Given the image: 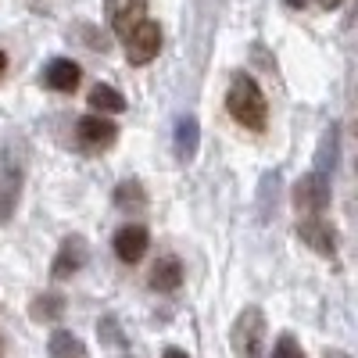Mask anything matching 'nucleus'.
<instances>
[{"label": "nucleus", "mask_w": 358, "mask_h": 358, "mask_svg": "<svg viewBox=\"0 0 358 358\" xmlns=\"http://www.w3.org/2000/svg\"><path fill=\"white\" fill-rule=\"evenodd\" d=\"M76 136H79L83 151H104V147L115 143L118 129H115L111 118H104V115H83L76 122Z\"/></svg>", "instance_id": "6"}, {"label": "nucleus", "mask_w": 358, "mask_h": 358, "mask_svg": "<svg viewBox=\"0 0 358 358\" xmlns=\"http://www.w3.org/2000/svg\"><path fill=\"white\" fill-rule=\"evenodd\" d=\"M287 4H290V8H305V4H308V0H287Z\"/></svg>", "instance_id": "25"}, {"label": "nucleus", "mask_w": 358, "mask_h": 358, "mask_svg": "<svg viewBox=\"0 0 358 358\" xmlns=\"http://www.w3.org/2000/svg\"><path fill=\"white\" fill-rule=\"evenodd\" d=\"M83 265H86V241L72 233V236H65V241H62V248H57V258L50 265V276L54 280H69V276L79 273Z\"/></svg>", "instance_id": "10"}, {"label": "nucleus", "mask_w": 358, "mask_h": 358, "mask_svg": "<svg viewBox=\"0 0 358 358\" xmlns=\"http://www.w3.org/2000/svg\"><path fill=\"white\" fill-rule=\"evenodd\" d=\"M179 283H183V265H179V258H162V262H155V268H151V287H155V290L169 294V290H176Z\"/></svg>", "instance_id": "14"}, {"label": "nucleus", "mask_w": 358, "mask_h": 358, "mask_svg": "<svg viewBox=\"0 0 358 358\" xmlns=\"http://www.w3.org/2000/svg\"><path fill=\"white\" fill-rule=\"evenodd\" d=\"M22 194H25V147L22 140H11L4 147V165H0V226L15 219Z\"/></svg>", "instance_id": "2"}, {"label": "nucleus", "mask_w": 358, "mask_h": 358, "mask_svg": "<svg viewBox=\"0 0 358 358\" xmlns=\"http://www.w3.org/2000/svg\"><path fill=\"white\" fill-rule=\"evenodd\" d=\"M326 358H351V355H344V351H326Z\"/></svg>", "instance_id": "24"}, {"label": "nucleus", "mask_w": 358, "mask_h": 358, "mask_svg": "<svg viewBox=\"0 0 358 358\" xmlns=\"http://www.w3.org/2000/svg\"><path fill=\"white\" fill-rule=\"evenodd\" d=\"M147 18V0H104V22L115 36H126Z\"/></svg>", "instance_id": "7"}, {"label": "nucleus", "mask_w": 358, "mask_h": 358, "mask_svg": "<svg viewBox=\"0 0 358 358\" xmlns=\"http://www.w3.org/2000/svg\"><path fill=\"white\" fill-rule=\"evenodd\" d=\"M29 312H33V319H40V322H54V319H62V312H65V297L62 294H40Z\"/></svg>", "instance_id": "16"}, {"label": "nucleus", "mask_w": 358, "mask_h": 358, "mask_svg": "<svg viewBox=\"0 0 358 358\" xmlns=\"http://www.w3.org/2000/svg\"><path fill=\"white\" fill-rule=\"evenodd\" d=\"M147 248H151V233H147V226H140V222H129V226H122L115 233V255L126 265H136L147 255Z\"/></svg>", "instance_id": "9"}, {"label": "nucleus", "mask_w": 358, "mask_h": 358, "mask_svg": "<svg viewBox=\"0 0 358 358\" xmlns=\"http://www.w3.org/2000/svg\"><path fill=\"white\" fill-rule=\"evenodd\" d=\"M101 341H104V344H118V348L126 344L122 326H115V319H111V315H108V319H101Z\"/></svg>", "instance_id": "20"}, {"label": "nucleus", "mask_w": 358, "mask_h": 358, "mask_svg": "<svg viewBox=\"0 0 358 358\" xmlns=\"http://www.w3.org/2000/svg\"><path fill=\"white\" fill-rule=\"evenodd\" d=\"M47 351H50V358H90L86 344L72 330H54L47 341Z\"/></svg>", "instance_id": "13"}, {"label": "nucleus", "mask_w": 358, "mask_h": 358, "mask_svg": "<svg viewBox=\"0 0 358 358\" xmlns=\"http://www.w3.org/2000/svg\"><path fill=\"white\" fill-rule=\"evenodd\" d=\"M265 344V315L262 308H244L233 322V351L236 358H262Z\"/></svg>", "instance_id": "3"}, {"label": "nucleus", "mask_w": 358, "mask_h": 358, "mask_svg": "<svg viewBox=\"0 0 358 358\" xmlns=\"http://www.w3.org/2000/svg\"><path fill=\"white\" fill-rule=\"evenodd\" d=\"M326 204H330V179L326 172H308L297 179L294 187V208L301 215H322Z\"/></svg>", "instance_id": "5"}, {"label": "nucleus", "mask_w": 358, "mask_h": 358, "mask_svg": "<svg viewBox=\"0 0 358 358\" xmlns=\"http://www.w3.org/2000/svg\"><path fill=\"white\" fill-rule=\"evenodd\" d=\"M43 79H47V86H50V90L72 94V90L79 86V79H83V72H79V65H76V62H69V57H54V62L47 65V72H43Z\"/></svg>", "instance_id": "11"}, {"label": "nucleus", "mask_w": 358, "mask_h": 358, "mask_svg": "<svg viewBox=\"0 0 358 358\" xmlns=\"http://www.w3.org/2000/svg\"><path fill=\"white\" fill-rule=\"evenodd\" d=\"M297 236L322 258H334L337 251V236L330 229V222H326L322 215H301V222H297Z\"/></svg>", "instance_id": "8"}, {"label": "nucleus", "mask_w": 358, "mask_h": 358, "mask_svg": "<svg viewBox=\"0 0 358 358\" xmlns=\"http://www.w3.org/2000/svg\"><path fill=\"white\" fill-rule=\"evenodd\" d=\"M355 133H358V126H355Z\"/></svg>", "instance_id": "26"}, {"label": "nucleus", "mask_w": 358, "mask_h": 358, "mask_svg": "<svg viewBox=\"0 0 358 358\" xmlns=\"http://www.w3.org/2000/svg\"><path fill=\"white\" fill-rule=\"evenodd\" d=\"M226 108H229V115H233V122H241V126L251 129V133H262L265 122H268L265 94H262V86H258L248 72H236V76H233L229 94H226Z\"/></svg>", "instance_id": "1"}, {"label": "nucleus", "mask_w": 358, "mask_h": 358, "mask_svg": "<svg viewBox=\"0 0 358 358\" xmlns=\"http://www.w3.org/2000/svg\"><path fill=\"white\" fill-rule=\"evenodd\" d=\"M334 162H337V126H330L326 129V136H322V147H319V158H315V172H326V169H334Z\"/></svg>", "instance_id": "18"}, {"label": "nucleus", "mask_w": 358, "mask_h": 358, "mask_svg": "<svg viewBox=\"0 0 358 358\" xmlns=\"http://www.w3.org/2000/svg\"><path fill=\"white\" fill-rule=\"evenodd\" d=\"M273 358H305V351H301V344H297L290 334H283L276 341V348H273Z\"/></svg>", "instance_id": "19"}, {"label": "nucleus", "mask_w": 358, "mask_h": 358, "mask_svg": "<svg viewBox=\"0 0 358 358\" xmlns=\"http://www.w3.org/2000/svg\"><path fill=\"white\" fill-rule=\"evenodd\" d=\"M197 143H201V129H197V118L194 115H183L176 122V158L179 162H194V155H197Z\"/></svg>", "instance_id": "12"}, {"label": "nucleus", "mask_w": 358, "mask_h": 358, "mask_svg": "<svg viewBox=\"0 0 358 358\" xmlns=\"http://www.w3.org/2000/svg\"><path fill=\"white\" fill-rule=\"evenodd\" d=\"M122 40H126V57H129V65H147V62H155L158 50H162V25L151 22V18H143L140 25L129 29Z\"/></svg>", "instance_id": "4"}, {"label": "nucleus", "mask_w": 358, "mask_h": 358, "mask_svg": "<svg viewBox=\"0 0 358 358\" xmlns=\"http://www.w3.org/2000/svg\"><path fill=\"white\" fill-rule=\"evenodd\" d=\"M115 201H118V208H126V212H140V208L147 204V194L140 190L136 179H126V183L115 187Z\"/></svg>", "instance_id": "17"}, {"label": "nucleus", "mask_w": 358, "mask_h": 358, "mask_svg": "<svg viewBox=\"0 0 358 358\" xmlns=\"http://www.w3.org/2000/svg\"><path fill=\"white\" fill-rule=\"evenodd\" d=\"M162 358H190V355H187V351H179V348H169Z\"/></svg>", "instance_id": "22"}, {"label": "nucleus", "mask_w": 358, "mask_h": 358, "mask_svg": "<svg viewBox=\"0 0 358 358\" xmlns=\"http://www.w3.org/2000/svg\"><path fill=\"white\" fill-rule=\"evenodd\" d=\"M4 69H8V54L0 50V76H4Z\"/></svg>", "instance_id": "23"}, {"label": "nucleus", "mask_w": 358, "mask_h": 358, "mask_svg": "<svg viewBox=\"0 0 358 358\" xmlns=\"http://www.w3.org/2000/svg\"><path fill=\"white\" fill-rule=\"evenodd\" d=\"M90 108L94 111H101V115H118L126 108V101H122V94H118V90H111L108 83H94L90 86Z\"/></svg>", "instance_id": "15"}, {"label": "nucleus", "mask_w": 358, "mask_h": 358, "mask_svg": "<svg viewBox=\"0 0 358 358\" xmlns=\"http://www.w3.org/2000/svg\"><path fill=\"white\" fill-rule=\"evenodd\" d=\"M344 4V0H319V8H326V11H337Z\"/></svg>", "instance_id": "21"}]
</instances>
